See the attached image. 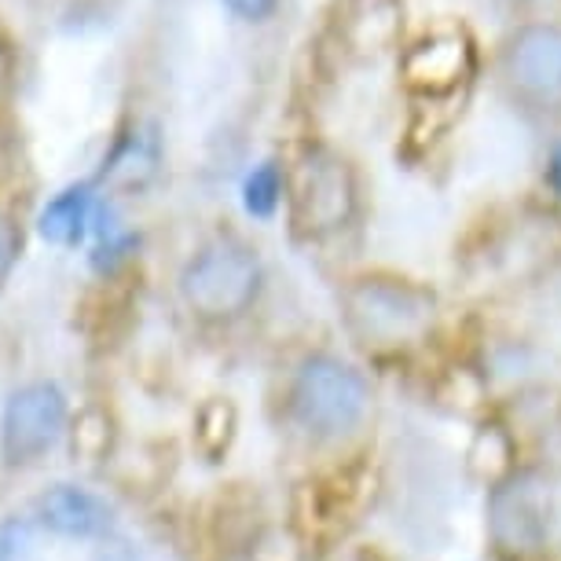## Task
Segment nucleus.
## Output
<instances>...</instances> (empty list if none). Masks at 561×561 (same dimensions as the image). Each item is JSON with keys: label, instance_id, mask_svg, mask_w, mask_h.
<instances>
[{"label": "nucleus", "instance_id": "1", "mask_svg": "<svg viewBox=\"0 0 561 561\" xmlns=\"http://www.w3.org/2000/svg\"><path fill=\"white\" fill-rule=\"evenodd\" d=\"M342 331L359 356L389 364L411 359L440 337L444 298L433 283L393 268H364L337 287Z\"/></svg>", "mask_w": 561, "mask_h": 561}, {"label": "nucleus", "instance_id": "2", "mask_svg": "<svg viewBox=\"0 0 561 561\" xmlns=\"http://www.w3.org/2000/svg\"><path fill=\"white\" fill-rule=\"evenodd\" d=\"M378 393L367 367L337 348L316 345L294 359L283 411L301 440L323 451H353L375 419Z\"/></svg>", "mask_w": 561, "mask_h": 561}, {"label": "nucleus", "instance_id": "3", "mask_svg": "<svg viewBox=\"0 0 561 561\" xmlns=\"http://www.w3.org/2000/svg\"><path fill=\"white\" fill-rule=\"evenodd\" d=\"M364 217V173L331 144H305L287 165V220L298 242L323 247L348 236Z\"/></svg>", "mask_w": 561, "mask_h": 561}, {"label": "nucleus", "instance_id": "4", "mask_svg": "<svg viewBox=\"0 0 561 561\" xmlns=\"http://www.w3.org/2000/svg\"><path fill=\"white\" fill-rule=\"evenodd\" d=\"M558 525V489L543 466L522 462L484 489V543L495 561H547Z\"/></svg>", "mask_w": 561, "mask_h": 561}, {"label": "nucleus", "instance_id": "5", "mask_svg": "<svg viewBox=\"0 0 561 561\" xmlns=\"http://www.w3.org/2000/svg\"><path fill=\"white\" fill-rule=\"evenodd\" d=\"M264 294V261L239 231H217L180 268V301L203 323L242 320Z\"/></svg>", "mask_w": 561, "mask_h": 561}, {"label": "nucleus", "instance_id": "6", "mask_svg": "<svg viewBox=\"0 0 561 561\" xmlns=\"http://www.w3.org/2000/svg\"><path fill=\"white\" fill-rule=\"evenodd\" d=\"M375 470L367 455L342 451L337 459L320 473H309L290 500V525L294 539L305 550H327L337 539H345L353 528L364 522L370 500H375Z\"/></svg>", "mask_w": 561, "mask_h": 561}, {"label": "nucleus", "instance_id": "7", "mask_svg": "<svg viewBox=\"0 0 561 561\" xmlns=\"http://www.w3.org/2000/svg\"><path fill=\"white\" fill-rule=\"evenodd\" d=\"M506 100L533 118H561V23H525L500 45Z\"/></svg>", "mask_w": 561, "mask_h": 561}, {"label": "nucleus", "instance_id": "8", "mask_svg": "<svg viewBox=\"0 0 561 561\" xmlns=\"http://www.w3.org/2000/svg\"><path fill=\"white\" fill-rule=\"evenodd\" d=\"M400 84L411 100L448 103L478 73V41L462 23H444L419 34L397 59Z\"/></svg>", "mask_w": 561, "mask_h": 561}, {"label": "nucleus", "instance_id": "9", "mask_svg": "<svg viewBox=\"0 0 561 561\" xmlns=\"http://www.w3.org/2000/svg\"><path fill=\"white\" fill-rule=\"evenodd\" d=\"M67 393L56 382H30L15 389L0 415V455L4 462H37L67 433Z\"/></svg>", "mask_w": 561, "mask_h": 561}, {"label": "nucleus", "instance_id": "10", "mask_svg": "<svg viewBox=\"0 0 561 561\" xmlns=\"http://www.w3.org/2000/svg\"><path fill=\"white\" fill-rule=\"evenodd\" d=\"M34 514L48 533L67 539H100L114 528L111 503L78 484H56L45 495H37Z\"/></svg>", "mask_w": 561, "mask_h": 561}, {"label": "nucleus", "instance_id": "11", "mask_svg": "<svg viewBox=\"0 0 561 561\" xmlns=\"http://www.w3.org/2000/svg\"><path fill=\"white\" fill-rule=\"evenodd\" d=\"M92 206H96V195H92L89 180L70 184L67 192H59L41 209V220H37L41 239L51 242V247H78L84 239V228H89Z\"/></svg>", "mask_w": 561, "mask_h": 561}, {"label": "nucleus", "instance_id": "12", "mask_svg": "<svg viewBox=\"0 0 561 561\" xmlns=\"http://www.w3.org/2000/svg\"><path fill=\"white\" fill-rule=\"evenodd\" d=\"M287 206V165L279 158H264L242 180V209L253 220H272Z\"/></svg>", "mask_w": 561, "mask_h": 561}, {"label": "nucleus", "instance_id": "13", "mask_svg": "<svg viewBox=\"0 0 561 561\" xmlns=\"http://www.w3.org/2000/svg\"><path fill=\"white\" fill-rule=\"evenodd\" d=\"M236 426H239V415H236V408H231V400H220V397L206 400L195 415L198 451H203L209 462H217L220 455L231 448V440H236Z\"/></svg>", "mask_w": 561, "mask_h": 561}, {"label": "nucleus", "instance_id": "14", "mask_svg": "<svg viewBox=\"0 0 561 561\" xmlns=\"http://www.w3.org/2000/svg\"><path fill=\"white\" fill-rule=\"evenodd\" d=\"M37 558V536L34 525L23 517H4L0 522V561H34Z\"/></svg>", "mask_w": 561, "mask_h": 561}, {"label": "nucleus", "instance_id": "15", "mask_svg": "<svg viewBox=\"0 0 561 561\" xmlns=\"http://www.w3.org/2000/svg\"><path fill=\"white\" fill-rule=\"evenodd\" d=\"M19 250H23V236H19L15 220L0 209V283L8 279V272L15 268L19 261Z\"/></svg>", "mask_w": 561, "mask_h": 561}, {"label": "nucleus", "instance_id": "16", "mask_svg": "<svg viewBox=\"0 0 561 561\" xmlns=\"http://www.w3.org/2000/svg\"><path fill=\"white\" fill-rule=\"evenodd\" d=\"M220 4L236 19H242V23H268L279 12V0H220Z\"/></svg>", "mask_w": 561, "mask_h": 561}, {"label": "nucleus", "instance_id": "17", "mask_svg": "<svg viewBox=\"0 0 561 561\" xmlns=\"http://www.w3.org/2000/svg\"><path fill=\"white\" fill-rule=\"evenodd\" d=\"M543 184H547V192L558 198L561 203V136L554 140V147H550V154H547V165H543Z\"/></svg>", "mask_w": 561, "mask_h": 561}, {"label": "nucleus", "instance_id": "18", "mask_svg": "<svg viewBox=\"0 0 561 561\" xmlns=\"http://www.w3.org/2000/svg\"><path fill=\"white\" fill-rule=\"evenodd\" d=\"M96 561H136V554L133 550H125L122 543H114V547H103L96 554Z\"/></svg>", "mask_w": 561, "mask_h": 561}, {"label": "nucleus", "instance_id": "19", "mask_svg": "<svg viewBox=\"0 0 561 561\" xmlns=\"http://www.w3.org/2000/svg\"><path fill=\"white\" fill-rule=\"evenodd\" d=\"M511 4H528V0H511Z\"/></svg>", "mask_w": 561, "mask_h": 561}]
</instances>
